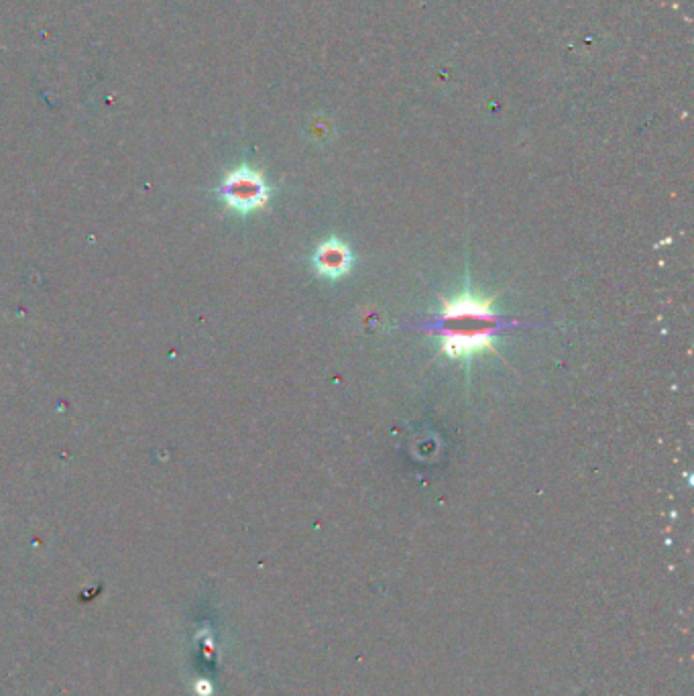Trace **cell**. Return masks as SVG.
<instances>
[{
	"mask_svg": "<svg viewBox=\"0 0 694 696\" xmlns=\"http://www.w3.org/2000/svg\"><path fill=\"white\" fill-rule=\"evenodd\" d=\"M442 312L432 330L440 336V357L452 361H471L477 355H499L495 338L503 320L495 312V300L462 289L454 298H440Z\"/></svg>",
	"mask_w": 694,
	"mask_h": 696,
	"instance_id": "obj_1",
	"label": "cell"
},
{
	"mask_svg": "<svg viewBox=\"0 0 694 696\" xmlns=\"http://www.w3.org/2000/svg\"><path fill=\"white\" fill-rule=\"evenodd\" d=\"M269 186L257 169L239 167L226 173L220 186V196L224 204L241 214L261 210L269 202Z\"/></svg>",
	"mask_w": 694,
	"mask_h": 696,
	"instance_id": "obj_2",
	"label": "cell"
},
{
	"mask_svg": "<svg viewBox=\"0 0 694 696\" xmlns=\"http://www.w3.org/2000/svg\"><path fill=\"white\" fill-rule=\"evenodd\" d=\"M314 267L320 275L328 279H338L346 275L353 267L351 247L336 237L324 241L314 253Z\"/></svg>",
	"mask_w": 694,
	"mask_h": 696,
	"instance_id": "obj_3",
	"label": "cell"
}]
</instances>
